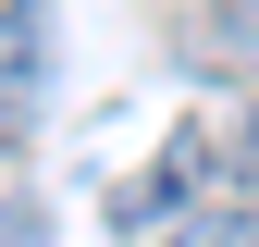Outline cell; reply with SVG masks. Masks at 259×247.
Listing matches in <instances>:
<instances>
[{
    "mask_svg": "<svg viewBox=\"0 0 259 247\" xmlns=\"http://www.w3.org/2000/svg\"><path fill=\"white\" fill-rule=\"evenodd\" d=\"M50 99V0H13L0 13V136H25Z\"/></svg>",
    "mask_w": 259,
    "mask_h": 247,
    "instance_id": "obj_1",
    "label": "cell"
},
{
    "mask_svg": "<svg viewBox=\"0 0 259 247\" xmlns=\"http://www.w3.org/2000/svg\"><path fill=\"white\" fill-rule=\"evenodd\" d=\"M173 247H259V210H247V198H222V210H185V223H173Z\"/></svg>",
    "mask_w": 259,
    "mask_h": 247,
    "instance_id": "obj_3",
    "label": "cell"
},
{
    "mask_svg": "<svg viewBox=\"0 0 259 247\" xmlns=\"http://www.w3.org/2000/svg\"><path fill=\"white\" fill-rule=\"evenodd\" d=\"M0 247H50V223H37V198H0Z\"/></svg>",
    "mask_w": 259,
    "mask_h": 247,
    "instance_id": "obj_4",
    "label": "cell"
},
{
    "mask_svg": "<svg viewBox=\"0 0 259 247\" xmlns=\"http://www.w3.org/2000/svg\"><path fill=\"white\" fill-rule=\"evenodd\" d=\"M198 50H210V74H235V87H259V0H210Z\"/></svg>",
    "mask_w": 259,
    "mask_h": 247,
    "instance_id": "obj_2",
    "label": "cell"
}]
</instances>
